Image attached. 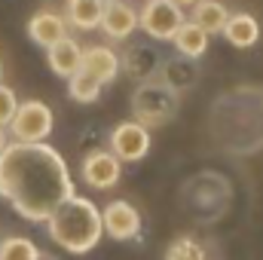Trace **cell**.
Returning <instances> with one entry per match:
<instances>
[{"label":"cell","mask_w":263,"mask_h":260,"mask_svg":"<svg viewBox=\"0 0 263 260\" xmlns=\"http://www.w3.org/2000/svg\"><path fill=\"white\" fill-rule=\"evenodd\" d=\"M73 193L67 162L43 141H18L0 150V196L25 217L43 224Z\"/></svg>","instance_id":"1"},{"label":"cell","mask_w":263,"mask_h":260,"mask_svg":"<svg viewBox=\"0 0 263 260\" xmlns=\"http://www.w3.org/2000/svg\"><path fill=\"white\" fill-rule=\"evenodd\" d=\"M43 224L49 227V239L59 248L70 251V254L92 251L98 245L101 233H104L101 230V211L89 199L73 196V193L67 196V199H62Z\"/></svg>","instance_id":"2"},{"label":"cell","mask_w":263,"mask_h":260,"mask_svg":"<svg viewBox=\"0 0 263 260\" xmlns=\"http://www.w3.org/2000/svg\"><path fill=\"white\" fill-rule=\"evenodd\" d=\"M9 129L18 141H46L52 132V110L43 101H25L15 107Z\"/></svg>","instance_id":"3"},{"label":"cell","mask_w":263,"mask_h":260,"mask_svg":"<svg viewBox=\"0 0 263 260\" xmlns=\"http://www.w3.org/2000/svg\"><path fill=\"white\" fill-rule=\"evenodd\" d=\"M138 22H141V28H144L150 37H156V40H172L175 31H178L181 22H184V12H181V6L172 3V0H147V6H144V12L138 15Z\"/></svg>","instance_id":"4"},{"label":"cell","mask_w":263,"mask_h":260,"mask_svg":"<svg viewBox=\"0 0 263 260\" xmlns=\"http://www.w3.org/2000/svg\"><path fill=\"white\" fill-rule=\"evenodd\" d=\"M110 150L120 159H126V162H138L150 150V135L138 123H120L114 129V135H110Z\"/></svg>","instance_id":"5"},{"label":"cell","mask_w":263,"mask_h":260,"mask_svg":"<svg viewBox=\"0 0 263 260\" xmlns=\"http://www.w3.org/2000/svg\"><path fill=\"white\" fill-rule=\"evenodd\" d=\"M101 230L110 236V239H132L138 236L141 230V214L132 208L129 202H110L104 211H101Z\"/></svg>","instance_id":"6"},{"label":"cell","mask_w":263,"mask_h":260,"mask_svg":"<svg viewBox=\"0 0 263 260\" xmlns=\"http://www.w3.org/2000/svg\"><path fill=\"white\" fill-rule=\"evenodd\" d=\"M83 178H86V184L95 187V190L114 187V184L120 181V162H117V156H114V153H104V150L89 153L86 162H83Z\"/></svg>","instance_id":"7"},{"label":"cell","mask_w":263,"mask_h":260,"mask_svg":"<svg viewBox=\"0 0 263 260\" xmlns=\"http://www.w3.org/2000/svg\"><path fill=\"white\" fill-rule=\"evenodd\" d=\"M135 25H138V12L132 9L129 3H123V0H110V6H104V12H101V31L104 34H110V37H126L135 31Z\"/></svg>","instance_id":"8"},{"label":"cell","mask_w":263,"mask_h":260,"mask_svg":"<svg viewBox=\"0 0 263 260\" xmlns=\"http://www.w3.org/2000/svg\"><path fill=\"white\" fill-rule=\"evenodd\" d=\"M80 67L89 70V73L104 86V83H110V80L117 77L120 62H117V52H114V49H107V46H89V49L83 52V59H80Z\"/></svg>","instance_id":"9"},{"label":"cell","mask_w":263,"mask_h":260,"mask_svg":"<svg viewBox=\"0 0 263 260\" xmlns=\"http://www.w3.org/2000/svg\"><path fill=\"white\" fill-rule=\"evenodd\" d=\"M223 37H227L233 46L248 49V46H254V43H257V37H260V25H257V18H254V15H248V12L227 15Z\"/></svg>","instance_id":"10"},{"label":"cell","mask_w":263,"mask_h":260,"mask_svg":"<svg viewBox=\"0 0 263 260\" xmlns=\"http://www.w3.org/2000/svg\"><path fill=\"white\" fill-rule=\"evenodd\" d=\"M65 31V18L55 15V12H37L31 22H28V37L37 43V46H52L55 40H62Z\"/></svg>","instance_id":"11"},{"label":"cell","mask_w":263,"mask_h":260,"mask_svg":"<svg viewBox=\"0 0 263 260\" xmlns=\"http://www.w3.org/2000/svg\"><path fill=\"white\" fill-rule=\"evenodd\" d=\"M46 52H49V67L59 73V77H70L77 67H80V59H83V49L77 46V40H70V37H62V40H55L52 46H46Z\"/></svg>","instance_id":"12"},{"label":"cell","mask_w":263,"mask_h":260,"mask_svg":"<svg viewBox=\"0 0 263 260\" xmlns=\"http://www.w3.org/2000/svg\"><path fill=\"white\" fill-rule=\"evenodd\" d=\"M104 0H67V18L80 31H92L101 25Z\"/></svg>","instance_id":"13"},{"label":"cell","mask_w":263,"mask_h":260,"mask_svg":"<svg viewBox=\"0 0 263 260\" xmlns=\"http://www.w3.org/2000/svg\"><path fill=\"white\" fill-rule=\"evenodd\" d=\"M175 46L181 49V55L187 59H199L205 49H208V34L199 28L196 22H181V28L175 31Z\"/></svg>","instance_id":"14"},{"label":"cell","mask_w":263,"mask_h":260,"mask_svg":"<svg viewBox=\"0 0 263 260\" xmlns=\"http://www.w3.org/2000/svg\"><path fill=\"white\" fill-rule=\"evenodd\" d=\"M193 22L205 34L223 31V25H227V6L220 0H196L193 3Z\"/></svg>","instance_id":"15"},{"label":"cell","mask_w":263,"mask_h":260,"mask_svg":"<svg viewBox=\"0 0 263 260\" xmlns=\"http://www.w3.org/2000/svg\"><path fill=\"white\" fill-rule=\"evenodd\" d=\"M67 92H70L73 101H80V104H92V101L98 98V92H101V83H98L89 70L77 67V70L67 77Z\"/></svg>","instance_id":"16"},{"label":"cell","mask_w":263,"mask_h":260,"mask_svg":"<svg viewBox=\"0 0 263 260\" xmlns=\"http://www.w3.org/2000/svg\"><path fill=\"white\" fill-rule=\"evenodd\" d=\"M0 260H40V248L25 236H12L0 242Z\"/></svg>","instance_id":"17"},{"label":"cell","mask_w":263,"mask_h":260,"mask_svg":"<svg viewBox=\"0 0 263 260\" xmlns=\"http://www.w3.org/2000/svg\"><path fill=\"white\" fill-rule=\"evenodd\" d=\"M165 260H208V257H205V251H202V245H199L196 239L181 236V239H175V242L168 245Z\"/></svg>","instance_id":"18"},{"label":"cell","mask_w":263,"mask_h":260,"mask_svg":"<svg viewBox=\"0 0 263 260\" xmlns=\"http://www.w3.org/2000/svg\"><path fill=\"white\" fill-rule=\"evenodd\" d=\"M15 107H18L15 92H12V89H6V86H0V126H9V120H12Z\"/></svg>","instance_id":"19"},{"label":"cell","mask_w":263,"mask_h":260,"mask_svg":"<svg viewBox=\"0 0 263 260\" xmlns=\"http://www.w3.org/2000/svg\"><path fill=\"white\" fill-rule=\"evenodd\" d=\"M6 147V132H3V126H0V150Z\"/></svg>","instance_id":"20"},{"label":"cell","mask_w":263,"mask_h":260,"mask_svg":"<svg viewBox=\"0 0 263 260\" xmlns=\"http://www.w3.org/2000/svg\"><path fill=\"white\" fill-rule=\"evenodd\" d=\"M172 3H178V6H187V3H196V0H172Z\"/></svg>","instance_id":"21"},{"label":"cell","mask_w":263,"mask_h":260,"mask_svg":"<svg viewBox=\"0 0 263 260\" xmlns=\"http://www.w3.org/2000/svg\"><path fill=\"white\" fill-rule=\"evenodd\" d=\"M0 77H3V65H0Z\"/></svg>","instance_id":"22"}]
</instances>
